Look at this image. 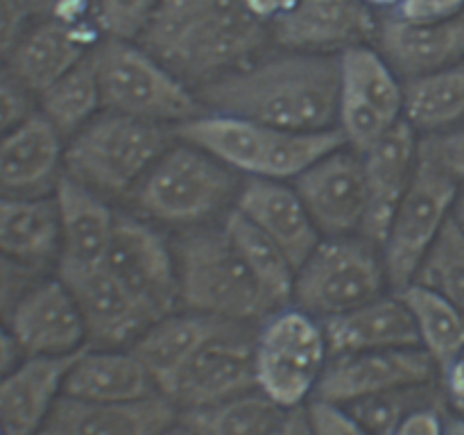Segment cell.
<instances>
[{
	"label": "cell",
	"instance_id": "6da1fadb",
	"mask_svg": "<svg viewBox=\"0 0 464 435\" xmlns=\"http://www.w3.org/2000/svg\"><path fill=\"white\" fill-rule=\"evenodd\" d=\"M195 91L207 111L276 130H331L338 127L340 57L297 50L258 54Z\"/></svg>",
	"mask_w": 464,
	"mask_h": 435
},
{
	"label": "cell",
	"instance_id": "7a4b0ae2",
	"mask_svg": "<svg viewBox=\"0 0 464 435\" xmlns=\"http://www.w3.org/2000/svg\"><path fill=\"white\" fill-rule=\"evenodd\" d=\"M270 25L247 0H159L139 44L193 89L258 57Z\"/></svg>",
	"mask_w": 464,
	"mask_h": 435
},
{
	"label": "cell",
	"instance_id": "3957f363",
	"mask_svg": "<svg viewBox=\"0 0 464 435\" xmlns=\"http://www.w3.org/2000/svg\"><path fill=\"white\" fill-rule=\"evenodd\" d=\"M175 136L207 150L231 170L247 177L290 181L334 150L347 145L338 127L290 131L227 113L204 111L175 127Z\"/></svg>",
	"mask_w": 464,
	"mask_h": 435
},
{
	"label": "cell",
	"instance_id": "277c9868",
	"mask_svg": "<svg viewBox=\"0 0 464 435\" xmlns=\"http://www.w3.org/2000/svg\"><path fill=\"white\" fill-rule=\"evenodd\" d=\"M179 275V304L238 324L263 322L276 304L234 247L225 227H190L172 243Z\"/></svg>",
	"mask_w": 464,
	"mask_h": 435
},
{
	"label": "cell",
	"instance_id": "5b68a950",
	"mask_svg": "<svg viewBox=\"0 0 464 435\" xmlns=\"http://www.w3.org/2000/svg\"><path fill=\"white\" fill-rule=\"evenodd\" d=\"M175 139L172 127L102 109L66 140L63 175L102 198L131 195Z\"/></svg>",
	"mask_w": 464,
	"mask_h": 435
},
{
	"label": "cell",
	"instance_id": "8992f818",
	"mask_svg": "<svg viewBox=\"0 0 464 435\" xmlns=\"http://www.w3.org/2000/svg\"><path fill=\"white\" fill-rule=\"evenodd\" d=\"M243 179L207 150L175 139L131 190L145 220L170 227H199L236 202Z\"/></svg>",
	"mask_w": 464,
	"mask_h": 435
},
{
	"label": "cell",
	"instance_id": "52a82bcc",
	"mask_svg": "<svg viewBox=\"0 0 464 435\" xmlns=\"http://www.w3.org/2000/svg\"><path fill=\"white\" fill-rule=\"evenodd\" d=\"M102 109L175 130L204 113L198 91L139 41L104 36L93 50Z\"/></svg>",
	"mask_w": 464,
	"mask_h": 435
},
{
	"label": "cell",
	"instance_id": "ba28073f",
	"mask_svg": "<svg viewBox=\"0 0 464 435\" xmlns=\"http://www.w3.org/2000/svg\"><path fill=\"white\" fill-rule=\"evenodd\" d=\"M390 288L383 254L365 236H324L295 272L293 302L317 320L343 315Z\"/></svg>",
	"mask_w": 464,
	"mask_h": 435
},
{
	"label": "cell",
	"instance_id": "9c48e42d",
	"mask_svg": "<svg viewBox=\"0 0 464 435\" xmlns=\"http://www.w3.org/2000/svg\"><path fill=\"white\" fill-rule=\"evenodd\" d=\"M256 385L288 408H302L315 394L331 352L324 326L295 304L272 311L258 322Z\"/></svg>",
	"mask_w": 464,
	"mask_h": 435
},
{
	"label": "cell",
	"instance_id": "30bf717a",
	"mask_svg": "<svg viewBox=\"0 0 464 435\" xmlns=\"http://www.w3.org/2000/svg\"><path fill=\"white\" fill-rule=\"evenodd\" d=\"M460 184L426 161H417L415 177L394 211L381 254L394 293L415 281L426 254L453 216Z\"/></svg>",
	"mask_w": 464,
	"mask_h": 435
},
{
	"label": "cell",
	"instance_id": "8fae6325",
	"mask_svg": "<svg viewBox=\"0 0 464 435\" xmlns=\"http://www.w3.org/2000/svg\"><path fill=\"white\" fill-rule=\"evenodd\" d=\"M338 57V130L362 154L403 121V80L374 44L353 45Z\"/></svg>",
	"mask_w": 464,
	"mask_h": 435
},
{
	"label": "cell",
	"instance_id": "7c38bea8",
	"mask_svg": "<svg viewBox=\"0 0 464 435\" xmlns=\"http://www.w3.org/2000/svg\"><path fill=\"white\" fill-rule=\"evenodd\" d=\"M104 267L157 320L179 311V275L170 240L150 220L116 213Z\"/></svg>",
	"mask_w": 464,
	"mask_h": 435
},
{
	"label": "cell",
	"instance_id": "4fadbf2b",
	"mask_svg": "<svg viewBox=\"0 0 464 435\" xmlns=\"http://www.w3.org/2000/svg\"><path fill=\"white\" fill-rule=\"evenodd\" d=\"M254 344L256 331H252V324L231 322L195 352L163 394L184 412L258 390Z\"/></svg>",
	"mask_w": 464,
	"mask_h": 435
},
{
	"label": "cell",
	"instance_id": "5bb4252c",
	"mask_svg": "<svg viewBox=\"0 0 464 435\" xmlns=\"http://www.w3.org/2000/svg\"><path fill=\"white\" fill-rule=\"evenodd\" d=\"M102 39L104 32L95 14L34 18L5 66L36 100L59 77L84 62Z\"/></svg>",
	"mask_w": 464,
	"mask_h": 435
},
{
	"label": "cell",
	"instance_id": "9a60e30c",
	"mask_svg": "<svg viewBox=\"0 0 464 435\" xmlns=\"http://www.w3.org/2000/svg\"><path fill=\"white\" fill-rule=\"evenodd\" d=\"M438 376V365L424 347L335 353L313 397L347 406L374 394L429 385Z\"/></svg>",
	"mask_w": 464,
	"mask_h": 435
},
{
	"label": "cell",
	"instance_id": "2e32d148",
	"mask_svg": "<svg viewBox=\"0 0 464 435\" xmlns=\"http://www.w3.org/2000/svg\"><path fill=\"white\" fill-rule=\"evenodd\" d=\"M5 324L23 356H72L89 347L80 304L57 275L39 276L18 297Z\"/></svg>",
	"mask_w": 464,
	"mask_h": 435
},
{
	"label": "cell",
	"instance_id": "e0dca14e",
	"mask_svg": "<svg viewBox=\"0 0 464 435\" xmlns=\"http://www.w3.org/2000/svg\"><path fill=\"white\" fill-rule=\"evenodd\" d=\"M293 181L322 238L361 234L370 204L365 159L361 152L343 145Z\"/></svg>",
	"mask_w": 464,
	"mask_h": 435
},
{
	"label": "cell",
	"instance_id": "ac0fdd59",
	"mask_svg": "<svg viewBox=\"0 0 464 435\" xmlns=\"http://www.w3.org/2000/svg\"><path fill=\"white\" fill-rule=\"evenodd\" d=\"M379 23L362 0H297L272 23L270 36L281 50L340 54L353 45L374 44Z\"/></svg>",
	"mask_w": 464,
	"mask_h": 435
},
{
	"label": "cell",
	"instance_id": "d6986e66",
	"mask_svg": "<svg viewBox=\"0 0 464 435\" xmlns=\"http://www.w3.org/2000/svg\"><path fill=\"white\" fill-rule=\"evenodd\" d=\"M80 304L91 347L130 349L157 317L102 266L57 272Z\"/></svg>",
	"mask_w": 464,
	"mask_h": 435
},
{
	"label": "cell",
	"instance_id": "ffe728a7",
	"mask_svg": "<svg viewBox=\"0 0 464 435\" xmlns=\"http://www.w3.org/2000/svg\"><path fill=\"white\" fill-rule=\"evenodd\" d=\"M179 408L163 392L136 401H82L62 394L39 435H166Z\"/></svg>",
	"mask_w": 464,
	"mask_h": 435
},
{
	"label": "cell",
	"instance_id": "44dd1931",
	"mask_svg": "<svg viewBox=\"0 0 464 435\" xmlns=\"http://www.w3.org/2000/svg\"><path fill=\"white\" fill-rule=\"evenodd\" d=\"M63 148V136L39 111L0 134V195H53Z\"/></svg>",
	"mask_w": 464,
	"mask_h": 435
},
{
	"label": "cell",
	"instance_id": "7402d4cb",
	"mask_svg": "<svg viewBox=\"0 0 464 435\" xmlns=\"http://www.w3.org/2000/svg\"><path fill=\"white\" fill-rule=\"evenodd\" d=\"M362 159L370 204L361 236L381 247L394 211L415 177L420 161V134L406 121H399L379 143L362 152Z\"/></svg>",
	"mask_w": 464,
	"mask_h": 435
},
{
	"label": "cell",
	"instance_id": "603a6c76",
	"mask_svg": "<svg viewBox=\"0 0 464 435\" xmlns=\"http://www.w3.org/2000/svg\"><path fill=\"white\" fill-rule=\"evenodd\" d=\"M234 208L275 238L295 267L302 266L322 240L306 204L288 181L247 177L240 184Z\"/></svg>",
	"mask_w": 464,
	"mask_h": 435
},
{
	"label": "cell",
	"instance_id": "cb8c5ba5",
	"mask_svg": "<svg viewBox=\"0 0 464 435\" xmlns=\"http://www.w3.org/2000/svg\"><path fill=\"white\" fill-rule=\"evenodd\" d=\"M374 45L403 82L442 71L464 59V12L440 23H408L388 14Z\"/></svg>",
	"mask_w": 464,
	"mask_h": 435
},
{
	"label": "cell",
	"instance_id": "d4e9b609",
	"mask_svg": "<svg viewBox=\"0 0 464 435\" xmlns=\"http://www.w3.org/2000/svg\"><path fill=\"white\" fill-rule=\"evenodd\" d=\"M53 195L57 199L62 234L54 272L102 266L116 222V211L109 207L107 198L66 175L59 177Z\"/></svg>",
	"mask_w": 464,
	"mask_h": 435
},
{
	"label": "cell",
	"instance_id": "484cf974",
	"mask_svg": "<svg viewBox=\"0 0 464 435\" xmlns=\"http://www.w3.org/2000/svg\"><path fill=\"white\" fill-rule=\"evenodd\" d=\"M72 356H23L0 379V426L7 435H39L63 394Z\"/></svg>",
	"mask_w": 464,
	"mask_h": 435
},
{
	"label": "cell",
	"instance_id": "4316f807",
	"mask_svg": "<svg viewBox=\"0 0 464 435\" xmlns=\"http://www.w3.org/2000/svg\"><path fill=\"white\" fill-rule=\"evenodd\" d=\"M331 356L421 347L415 320L399 293L381 295L343 315L322 320Z\"/></svg>",
	"mask_w": 464,
	"mask_h": 435
},
{
	"label": "cell",
	"instance_id": "83f0119b",
	"mask_svg": "<svg viewBox=\"0 0 464 435\" xmlns=\"http://www.w3.org/2000/svg\"><path fill=\"white\" fill-rule=\"evenodd\" d=\"M59 247L54 195H0V254L44 275L57 266Z\"/></svg>",
	"mask_w": 464,
	"mask_h": 435
},
{
	"label": "cell",
	"instance_id": "f1b7e54d",
	"mask_svg": "<svg viewBox=\"0 0 464 435\" xmlns=\"http://www.w3.org/2000/svg\"><path fill=\"white\" fill-rule=\"evenodd\" d=\"M157 392V381L131 349L89 344L75 353L63 381V394L82 401H136Z\"/></svg>",
	"mask_w": 464,
	"mask_h": 435
},
{
	"label": "cell",
	"instance_id": "f546056e",
	"mask_svg": "<svg viewBox=\"0 0 464 435\" xmlns=\"http://www.w3.org/2000/svg\"><path fill=\"white\" fill-rule=\"evenodd\" d=\"M227 324L231 322L179 308L150 324L130 349L148 367L152 379L157 381L159 392H163L179 374L181 367L195 356V352L213 335L220 334Z\"/></svg>",
	"mask_w": 464,
	"mask_h": 435
},
{
	"label": "cell",
	"instance_id": "4dcf8cb0",
	"mask_svg": "<svg viewBox=\"0 0 464 435\" xmlns=\"http://www.w3.org/2000/svg\"><path fill=\"white\" fill-rule=\"evenodd\" d=\"M299 411L252 390L216 406L179 412V421L198 435H293Z\"/></svg>",
	"mask_w": 464,
	"mask_h": 435
},
{
	"label": "cell",
	"instance_id": "1f68e13d",
	"mask_svg": "<svg viewBox=\"0 0 464 435\" xmlns=\"http://www.w3.org/2000/svg\"><path fill=\"white\" fill-rule=\"evenodd\" d=\"M403 121L421 136L464 122V59L403 82Z\"/></svg>",
	"mask_w": 464,
	"mask_h": 435
},
{
	"label": "cell",
	"instance_id": "d6a6232c",
	"mask_svg": "<svg viewBox=\"0 0 464 435\" xmlns=\"http://www.w3.org/2000/svg\"><path fill=\"white\" fill-rule=\"evenodd\" d=\"M222 227H225L234 247L243 256V261L254 272L258 284L270 295L272 302L279 308L288 306L293 302V285L297 267L290 261L288 254L284 252V247L275 238H270L266 231L258 229L247 216H243L234 207L225 213Z\"/></svg>",
	"mask_w": 464,
	"mask_h": 435
},
{
	"label": "cell",
	"instance_id": "836d02e7",
	"mask_svg": "<svg viewBox=\"0 0 464 435\" xmlns=\"http://www.w3.org/2000/svg\"><path fill=\"white\" fill-rule=\"evenodd\" d=\"M36 111L63 136V140L77 134L91 118L102 111L93 53L36 95Z\"/></svg>",
	"mask_w": 464,
	"mask_h": 435
},
{
	"label": "cell",
	"instance_id": "e575fe53",
	"mask_svg": "<svg viewBox=\"0 0 464 435\" xmlns=\"http://www.w3.org/2000/svg\"><path fill=\"white\" fill-rule=\"evenodd\" d=\"M415 320L420 344L442 372L464 347V313L438 290L412 281L399 290Z\"/></svg>",
	"mask_w": 464,
	"mask_h": 435
},
{
	"label": "cell",
	"instance_id": "d590c367",
	"mask_svg": "<svg viewBox=\"0 0 464 435\" xmlns=\"http://www.w3.org/2000/svg\"><path fill=\"white\" fill-rule=\"evenodd\" d=\"M415 281L438 290L464 313V231L453 216L426 254Z\"/></svg>",
	"mask_w": 464,
	"mask_h": 435
},
{
	"label": "cell",
	"instance_id": "8d00e7d4",
	"mask_svg": "<svg viewBox=\"0 0 464 435\" xmlns=\"http://www.w3.org/2000/svg\"><path fill=\"white\" fill-rule=\"evenodd\" d=\"M438 399L433 383H429L358 399V401L347 403V408L370 435H392L412 411L429 403H440Z\"/></svg>",
	"mask_w": 464,
	"mask_h": 435
},
{
	"label": "cell",
	"instance_id": "74e56055",
	"mask_svg": "<svg viewBox=\"0 0 464 435\" xmlns=\"http://www.w3.org/2000/svg\"><path fill=\"white\" fill-rule=\"evenodd\" d=\"M159 0H95V16L104 36L139 41Z\"/></svg>",
	"mask_w": 464,
	"mask_h": 435
},
{
	"label": "cell",
	"instance_id": "f35d334b",
	"mask_svg": "<svg viewBox=\"0 0 464 435\" xmlns=\"http://www.w3.org/2000/svg\"><path fill=\"white\" fill-rule=\"evenodd\" d=\"M420 159L440 172L464 184V122L449 130L420 136Z\"/></svg>",
	"mask_w": 464,
	"mask_h": 435
},
{
	"label": "cell",
	"instance_id": "ab89813d",
	"mask_svg": "<svg viewBox=\"0 0 464 435\" xmlns=\"http://www.w3.org/2000/svg\"><path fill=\"white\" fill-rule=\"evenodd\" d=\"M304 415L311 435H370L343 403L313 397L304 403Z\"/></svg>",
	"mask_w": 464,
	"mask_h": 435
},
{
	"label": "cell",
	"instance_id": "60d3db41",
	"mask_svg": "<svg viewBox=\"0 0 464 435\" xmlns=\"http://www.w3.org/2000/svg\"><path fill=\"white\" fill-rule=\"evenodd\" d=\"M36 111L34 95L27 93L16 77L7 71V66H0V134L16 127L27 116Z\"/></svg>",
	"mask_w": 464,
	"mask_h": 435
},
{
	"label": "cell",
	"instance_id": "b9f144b4",
	"mask_svg": "<svg viewBox=\"0 0 464 435\" xmlns=\"http://www.w3.org/2000/svg\"><path fill=\"white\" fill-rule=\"evenodd\" d=\"M41 272L30 270V267L21 266V263L12 261L5 254H0V320L9 315L14 304L18 302L23 293L34 284Z\"/></svg>",
	"mask_w": 464,
	"mask_h": 435
},
{
	"label": "cell",
	"instance_id": "7bdbcfd3",
	"mask_svg": "<svg viewBox=\"0 0 464 435\" xmlns=\"http://www.w3.org/2000/svg\"><path fill=\"white\" fill-rule=\"evenodd\" d=\"M464 0H401L392 14L408 23H440L460 16Z\"/></svg>",
	"mask_w": 464,
	"mask_h": 435
},
{
	"label": "cell",
	"instance_id": "ee69618b",
	"mask_svg": "<svg viewBox=\"0 0 464 435\" xmlns=\"http://www.w3.org/2000/svg\"><path fill=\"white\" fill-rule=\"evenodd\" d=\"M30 23L32 16L18 0H0V66L7 63Z\"/></svg>",
	"mask_w": 464,
	"mask_h": 435
},
{
	"label": "cell",
	"instance_id": "f6af8a7d",
	"mask_svg": "<svg viewBox=\"0 0 464 435\" xmlns=\"http://www.w3.org/2000/svg\"><path fill=\"white\" fill-rule=\"evenodd\" d=\"M444 421H447V412L442 411V406L429 403L412 411L392 435H444Z\"/></svg>",
	"mask_w": 464,
	"mask_h": 435
},
{
	"label": "cell",
	"instance_id": "bcb514c9",
	"mask_svg": "<svg viewBox=\"0 0 464 435\" xmlns=\"http://www.w3.org/2000/svg\"><path fill=\"white\" fill-rule=\"evenodd\" d=\"M32 18L89 16L95 14V0H18Z\"/></svg>",
	"mask_w": 464,
	"mask_h": 435
},
{
	"label": "cell",
	"instance_id": "7dc6e473",
	"mask_svg": "<svg viewBox=\"0 0 464 435\" xmlns=\"http://www.w3.org/2000/svg\"><path fill=\"white\" fill-rule=\"evenodd\" d=\"M444 399L456 408L458 415H464V347L456 353L451 362L440 372Z\"/></svg>",
	"mask_w": 464,
	"mask_h": 435
},
{
	"label": "cell",
	"instance_id": "c3c4849f",
	"mask_svg": "<svg viewBox=\"0 0 464 435\" xmlns=\"http://www.w3.org/2000/svg\"><path fill=\"white\" fill-rule=\"evenodd\" d=\"M21 361L23 352L21 347H18L16 338H14V334L9 331V326L5 324V320H0V379H3L5 374H9Z\"/></svg>",
	"mask_w": 464,
	"mask_h": 435
},
{
	"label": "cell",
	"instance_id": "681fc988",
	"mask_svg": "<svg viewBox=\"0 0 464 435\" xmlns=\"http://www.w3.org/2000/svg\"><path fill=\"white\" fill-rule=\"evenodd\" d=\"M295 5H297V0H247L249 12L261 18L263 23H267V25H272L276 18L288 14Z\"/></svg>",
	"mask_w": 464,
	"mask_h": 435
},
{
	"label": "cell",
	"instance_id": "f907efd6",
	"mask_svg": "<svg viewBox=\"0 0 464 435\" xmlns=\"http://www.w3.org/2000/svg\"><path fill=\"white\" fill-rule=\"evenodd\" d=\"M444 435H464V415H451L447 412V421H444Z\"/></svg>",
	"mask_w": 464,
	"mask_h": 435
},
{
	"label": "cell",
	"instance_id": "816d5d0a",
	"mask_svg": "<svg viewBox=\"0 0 464 435\" xmlns=\"http://www.w3.org/2000/svg\"><path fill=\"white\" fill-rule=\"evenodd\" d=\"M362 3H365L370 9H374V12H390V14H392L394 9L401 5V0H362Z\"/></svg>",
	"mask_w": 464,
	"mask_h": 435
},
{
	"label": "cell",
	"instance_id": "f5cc1de1",
	"mask_svg": "<svg viewBox=\"0 0 464 435\" xmlns=\"http://www.w3.org/2000/svg\"><path fill=\"white\" fill-rule=\"evenodd\" d=\"M453 220L460 225V229L464 231V184L458 190V198H456V207H453Z\"/></svg>",
	"mask_w": 464,
	"mask_h": 435
},
{
	"label": "cell",
	"instance_id": "db71d44e",
	"mask_svg": "<svg viewBox=\"0 0 464 435\" xmlns=\"http://www.w3.org/2000/svg\"><path fill=\"white\" fill-rule=\"evenodd\" d=\"M293 435H311V430H308V424H306V415H304V406L302 411H299V420H297V426H295Z\"/></svg>",
	"mask_w": 464,
	"mask_h": 435
},
{
	"label": "cell",
	"instance_id": "11a10c76",
	"mask_svg": "<svg viewBox=\"0 0 464 435\" xmlns=\"http://www.w3.org/2000/svg\"><path fill=\"white\" fill-rule=\"evenodd\" d=\"M166 435H198V433H195L193 429H188V426H186V424H181V421H177V424L172 426V429L168 430Z\"/></svg>",
	"mask_w": 464,
	"mask_h": 435
},
{
	"label": "cell",
	"instance_id": "9f6ffc18",
	"mask_svg": "<svg viewBox=\"0 0 464 435\" xmlns=\"http://www.w3.org/2000/svg\"><path fill=\"white\" fill-rule=\"evenodd\" d=\"M0 435H7V433H5V429H3V426H0Z\"/></svg>",
	"mask_w": 464,
	"mask_h": 435
}]
</instances>
